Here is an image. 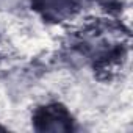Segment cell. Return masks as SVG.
Wrapping results in <instances>:
<instances>
[{
	"mask_svg": "<svg viewBox=\"0 0 133 133\" xmlns=\"http://www.w3.org/2000/svg\"><path fill=\"white\" fill-rule=\"evenodd\" d=\"M21 3V0H0V10H11Z\"/></svg>",
	"mask_w": 133,
	"mask_h": 133,
	"instance_id": "obj_2",
	"label": "cell"
},
{
	"mask_svg": "<svg viewBox=\"0 0 133 133\" xmlns=\"http://www.w3.org/2000/svg\"><path fill=\"white\" fill-rule=\"evenodd\" d=\"M71 0H44V6L50 13H66L71 8Z\"/></svg>",
	"mask_w": 133,
	"mask_h": 133,
	"instance_id": "obj_1",
	"label": "cell"
}]
</instances>
